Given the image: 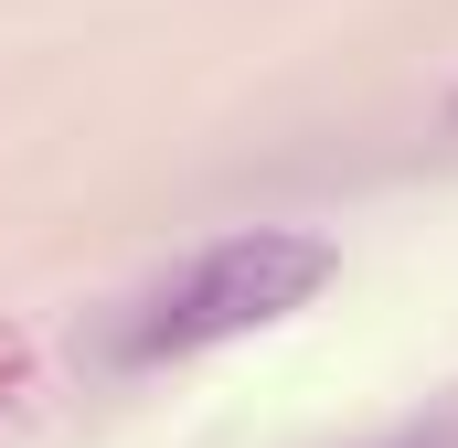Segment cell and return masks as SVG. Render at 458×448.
<instances>
[{
	"instance_id": "1",
	"label": "cell",
	"mask_w": 458,
	"mask_h": 448,
	"mask_svg": "<svg viewBox=\"0 0 458 448\" xmlns=\"http://www.w3.org/2000/svg\"><path fill=\"white\" fill-rule=\"evenodd\" d=\"M331 278H342V246H331V235H299V224L225 235V246L182 256L171 278H149V289L107 321V363L117 374L192 363V352H214V341H245V332H267V321H288V310H310Z\"/></svg>"
}]
</instances>
